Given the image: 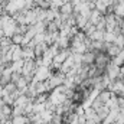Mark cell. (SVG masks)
<instances>
[{"mask_svg": "<svg viewBox=\"0 0 124 124\" xmlns=\"http://www.w3.org/2000/svg\"><path fill=\"white\" fill-rule=\"evenodd\" d=\"M110 62L114 65V66H121V65H124V52L123 51H120V54L117 55V56H114L113 59H110Z\"/></svg>", "mask_w": 124, "mask_h": 124, "instance_id": "obj_3", "label": "cell"}, {"mask_svg": "<svg viewBox=\"0 0 124 124\" xmlns=\"http://www.w3.org/2000/svg\"><path fill=\"white\" fill-rule=\"evenodd\" d=\"M114 39H116V35H114V33L104 32V42H105V43H113Z\"/></svg>", "mask_w": 124, "mask_h": 124, "instance_id": "obj_8", "label": "cell"}, {"mask_svg": "<svg viewBox=\"0 0 124 124\" xmlns=\"http://www.w3.org/2000/svg\"><path fill=\"white\" fill-rule=\"evenodd\" d=\"M4 124H13V123H12V120H7V121H6Z\"/></svg>", "mask_w": 124, "mask_h": 124, "instance_id": "obj_10", "label": "cell"}, {"mask_svg": "<svg viewBox=\"0 0 124 124\" xmlns=\"http://www.w3.org/2000/svg\"><path fill=\"white\" fill-rule=\"evenodd\" d=\"M121 51H123V52H124V45H123V48H121Z\"/></svg>", "mask_w": 124, "mask_h": 124, "instance_id": "obj_11", "label": "cell"}, {"mask_svg": "<svg viewBox=\"0 0 124 124\" xmlns=\"http://www.w3.org/2000/svg\"><path fill=\"white\" fill-rule=\"evenodd\" d=\"M51 124H63V121H62V116H56V114H54Z\"/></svg>", "mask_w": 124, "mask_h": 124, "instance_id": "obj_9", "label": "cell"}, {"mask_svg": "<svg viewBox=\"0 0 124 124\" xmlns=\"http://www.w3.org/2000/svg\"><path fill=\"white\" fill-rule=\"evenodd\" d=\"M113 45H116V46H118L120 49L123 48V45H124V35H123V33H120V35H117V36H116V39H114V42H113Z\"/></svg>", "mask_w": 124, "mask_h": 124, "instance_id": "obj_7", "label": "cell"}, {"mask_svg": "<svg viewBox=\"0 0 124 124\" xmlns=\"http://www.w3.org/2000/svg\"><path fill=\"white\" fill-rule=\"evenodd\" d=\"M15 85H16V88H17V90L20 91V90L26 88V87L29 85V82L26 81V78H25V77H22V75H20V78H19V79H17V81L15 82Z\"/></svg>", "mask_w": 124, "mask_h": 124, "instance_id": "obj_6", "label": "cell"}, {"mask_svg": "<svg viewBox=\"0 0 124 124\" xmlns=\"http://www.w3.org/2000/svg\"><path fill=\"white\" fill-rule=\"evenodd\" d=\"M102 19V15L97 10V9H94V10H91V15H90V17H88V22L93 25V26H95L100 20Z\"/></svg>", "mask_w": 124, "mask_h": 124, "instance_id": "obj_2", "label": "cell"}, {"mask_svg": "<svg viewBox=\"0 0 124 124\" xmlns=\"http://www.w3.org/2000/svg\"><path fill=\"white\" fill-rule=\"evenodd\" d=\"M91 1H93V3H95V1H97V0H91Z\"/></svg>", "mask_w": 124, "mask_h": 124, "instance_id": "obj_12", "label": "cell"}, {"mask_svg": "<svg viewBox=\"0 0 124 124\" xmlns=\"http://www.w3.org/2000/svg\"><path fill=\"white\" fill-rule=\"evenodd\" d=\"M111 95H113V93H110V91H107V90H104V91H101V93L98 94V100L102 102V104H107L108 102V100L111 98Z\"/></svg>", "mask_w": 124, "mask_h": 124, "instance_id": "obj_5", "label": "cell"}, {"mask_svg": "<svg viewBox=\"0 0 124 124\" xmlns=\"http://www.w3.org/2000/svg\"><path fill=\"white\" fill-rule=\"evenodd\" d=\"M72 12H74V9H72L71 3H63L59 7V13L63 16H69V15H72Z\"/></svg>", "mask_w": 124, "mask_h": 124, "instance_id": "obj_4", "label": "cell"}, {"mask_svg": "<svg viewBox=\"0 0 124 124\" xmlns=\"http://www.w3.org/2000/svg\"><path fill=\"white\" fill-rule=\"evenodd\" d=\"M81 61L84 65H94L95 62V52H85L84 55H81Z\"/></svg>", "mask_w": 124, "mask_h": 124, "instance_id": "obj_1", "label": "cell"}]
</instances>
